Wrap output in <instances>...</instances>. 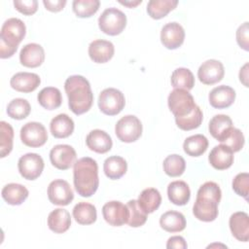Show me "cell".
<instances>
[{"mask_svg": "<svg viewBox=\"0 0 249 249\" xmlns=\"http://www.w3.org/2000/svg\"><path fill=\"white\" fill-rule=\"evenodd\" d=\"M68 106L75 115L88 112L93 103V93L89 81L81 75H72L64 83Z\"/></svg>", "mask_w": 249, "mask_h": 249, "instance_id": "1", "label": "cell"}, {"mask_svg": "<svg viewBox=\"0 0 249 249\" xmlns=\"http://www.w3.org/2000/svg\"><path fill=\"white\" fill-rule=\"evenodd\" d=\"M222 197L219 185L215 182H205L197 191L193 213L202 222H212L218 216V204Z\"/></svg>", "mask_w": 249, "mask_h": 249, "instance_id": "2", "label": "cell"}, {"mask_svg": "<svg viewBox=\"0 0 249 249\" xmlns=\"http://www.w3.org/2000/svg\"><path fill=\"white\" fill-rule=\"evenodd\" d=\"M73 182L78 195L83 197L91 196L99 185L97 162L89 157L79 159L74 163Z\"/></svg>", "mask_w": 249, "mask_h": 249, "instance_id": "3", "label": "cell"}, {"mask_svg": "<svg viewBox=\"0 0 249 249\" xmlns=\"http://www.w3.org/2000/svg\"><path fill=\"white\" fill-rule=\"evenodd\" d=\"M126 25V16L119 9L111 7L103 11L98 18L100 30L110 36H116L123 32Z\"/></svg>", "mask_w": 249, "mask_h": 249, "instance_id": "4", "label": "cell"}, {"mask_svg": "<svg viewBox=\"0 0 249 249\" xmlns=\"http://www.w3.org/2000/svg\"><path fill=\"white\" fill-rule=\"evenodd\" d=\"M125 105L124 93L114 88L103 89L98 96V107L100 111L108 116L118 115Z\"/></svg>", "mask_w": 249, "mask_h": 249, "instance_id": "5", "label": "cell"}, {"mask_svg": "<svg viewBox=\"0 0 249 249\" xmlns=\"http://www.w3.org/2000/svg\"><path fill=\"white\" fill-rule=\"evenodd\" d=\"M115 133L122 142H134L142 134V124L140 120L133 115L124 116L117 122Z\"/></svg>", "mask_w": 249, "mask_h": 249, "instance_id": "6", "label": "cell"}, {"mask_svg": "<svg viewBox=\"0 0 249 249\" xmlns=\"http://www.w3.org/2000/svg\"><path fill=\"white\" fill-rule=\"evenodd\" d=\"M169 110L175 117H183L190 114L196 104L193 95L185 89H174L167 99Z\"/></svg>", "mask_w": 249, "mask_h": 249, "instance_id": "7", "label": "cell"}, {"mask_svg": "<svg viewBox=\"0 0 249 249\" xmlns=\"http://www.w3.org/2000/svg\"><path fill=\"white\" fill-rule=\"evenodd\" d=\"M26 33L24 22L17 18H11L5 20L1 27L0 41L13 48L18 47Z\"/></svg>", "mask_w": 249, "mask_h": 249, "instance_id": "8", "label": "cell"}, {"mask_svg": "<svg viewBox=\"0 0 249 249\" xmlns=\"http://www.w3.org/2000/svg\"><path fill=\"white\" fill-rule=\"evenodd\" d=\"M20 139L24 145L31 148H38L47 142L48 132L41 123L29 122L21 127Z\"/></svg>", "mask_w": 249, "mask_h": 249, "instance_id": "9", "label": "cell"}, {"mask_svg": "<svg viewBox=\"0 0 249 249\" xmlns=\"http://www.w3.org/2000/svg\"><path fill=\"white\" fill-rule=\"evenodd\" d=\"M45 163L41 156L35 153H28L19 158L18 168L20 175L26 180H35L43 172Z\"/></svg>", "mask_w": 249, "mask_h": 249, "instance_id": "10", "label": "cell"}, {"mask_svg": "<svg viewBox=\"0 0 249 249\" xmlns=\"http://www.w3.org/2000/svg\"><path fill=\"white\" fill-rule=\"evenodd\" d=\"M48 197L53 204L65 206L73 200L74 193L67 181L56 179L52 181L48 187Z\"/></svg>", "mask_w": 249, "mask_h": 249, "instance_id": "11", "label": "cell"}, {"mask_svg": "<svg viewBox=\"0 0 249 249\" xmlns=\"http://www.w3.org/2000/svg\"><path fill=\"white\" fill-rule=\"evenodd\" d=\"M104 220L113 227H121L127 223L129 211L126 205L118 200L106 202L102 207Z\"/></svg>", "mask_w": 249, "mask_h": 249, "instance_id": "12", "label": "cell"}, {"mask_svg": "<svg viewBox=\"0 0 249 249\" xmlns=\"http://www.w3.org/2000/svg\"><path fill=\"white\" fill-rule=\"evenodd\" d=\"M76 151L70 145H55L50 152V160L52 164L60 170L69 169L74 165L76 160Z\"/></svg>", "mask_w": 249, "mask_h": 249, "instance_id": "13", "label": "cell"}, {"mask_svg": "<svg viewBox=\"0 0 249 249\" xmlns=\"http://www.w3.org/2000/svg\"><path fill=\"white\" fill-rule=\"evenodd\" d=\"M225 75L224 65L216 59L204 61L197 70V77L204 85H214L220 82Z\"/></svg>", "mask_w": 249, "mask_h": 249, "instance_id": "14", "label": "cell"}, {"mask_svg": "<svg viewBox=\"0 0 249 249\" xmlns=\"http://www.w3.org/2000/svg\"><path fill=\"white\" fill-rule=\"evenodd\" d=\"M185 39V30L178 22H168L161 28L160 41L161 44L168 50L179 48Z\"/></svg>", "mask_w": 249, "mask_h": 249, "instance_id": "15", "label": "cell"}, {"mask_svg": "<svg viewBox=\"0 0 249 249\" xmlns=\"http://www.w3.org/2000/svg\"><path fill=\"white\" fill-rule=\"evenodd\" d=\"M45 60V51L43 47L36 43L25 45L19 53L20 63L29 68L40 66Z\"/></svg>", "mask_w": 249, "mask_h": 249, "instance_id": "16", "label": "cell"}, {"mask_svg": "<svg viewBox=\"0 0 249 249\" xmlns=\"http://www.w3.org/2000/svg\"><path fill=\"white\" fill-rule=\"evenodd\" d=\"M115 53L112 42L107 40H94L89 46V55L95 63H105L109 61Z\"/></svg>", "mask_w": 249, "mask_h": 249, "instance_id": "17", "label": "cell"}, {"mask_svg": "<svg viewBox=\"0 0 249 249\" xmlns=\"http://www.w3.org/2000/svg\"><path fill=\"white\" fill-rule=\"evenodd\" d=\"M209 103L213 108L225 109L230 107L235 99V91L229 86H218L209 93Z\"/></svg>", "mask_w": 249, "mask_h": 249, "instance_id": "18", "label": "cell"}, {"mask_svg": "<svg viewBox=\"0 0 249 249\" xmlns=\"http://www.w3.org/2000/svg\"><path fill=\"white\" fill-rule=\"evenodd\" d=\"M41 79L35 73L18 72L16 73L10 81L11 87L19 92L34 91L40 85Z\"/></svg>", "mask_w": 249, "mask_h": 249, "instance_id": "19", "label": "cell"}, {"mask_svg": "<svg viewBox=\"0 0 249 249\" xmlns=\"http://www.w3.org/2000/svg\"><path fill=\"white\" fill-rule=\"evenodd\" d=\"M209 163L217 170H225L233 163V152L226 145L215 146L208 157Z\"/></svg>", "mask_w": 249, "mask_h": 249, "instance_id": "20", "label": "cell"}, {"mask_svg": "<svg viewBox=\"0 0 249 249\" xmlns=\"http://www.w3.org/2000/svg\"><path fill=\"white\" fill-rule=\"evenodd\" d=\"M86 143L89 150L98 154H105L109 152L113 145L110 135L101 129L91 130L87 135Z\"/></svg>", "mask_w": 249, "mask_h": 249, "instance_id": "21", "label": "cell"}, {"mask_svg": "<svg viewBox=\"0 0 249 249\" xmlns=\"http://www.w3.org/2000/svg\"><path fill=\"white\" fill-rule=\"evenodd\" d=\"M229 225L232 235L237 240L242 242L249 240V216L246 212L233 213L230 218Z\"/></svg>", "mask_w": 249, "mask_h": 249, "instance_id": "22", "label": "cell"}, {"mask_svg": "<svg viewBox=\"0 0 249 249\" xmlns=\"http://www.w3.org/2000/svg\"><path fill=\"white\" fill-rule=\"evenodd\" d=\"M209 132L218 141H224L233 128L231 119L227 115H215L209 122Z\"/></svg>", "mask_w": 249, "mask_h": 249, "instance_id": "23", "label": "cell"}, {"mask_svg": "<svg viewBox=\"0 0 249 249\" xmlns=\"http://www.w3.org/2000/svg\"><path fill=\"white\" fill-rule=\"evenodd\" d=\"M49 229L54 233H63L71 226V217L67 210L56 208L53 210L48 217Z\"/></svg>", "mask_w": 249, "mask_h": 249, "instance_id": "24", "label": "cell"}, {"mask_svg": "<svg viewBox=\"0 0 249 249\" xmlns=\"http://www.w3.org/2000/svg\"><path fill=\"white\" fill-rule=\"evenodd\" d=\"M74 122L66 114H58L50 124V129L55 138H66L74 131Z\"/></svg>", "mask_w": 249, "mask_h": 249, "instance_id": "25", "label": "cell"}, {"mask_svg": "<svg viewBox=\"0 0 249 249\" xmlns=\"http://www.w3.org/2000/svg\"><path fill=\"white\" fill-rule=\"evenodd\" d=\"M168 199L175 205H185L191 197V191L188 184L184 181H173L167 187Z\"/></svg>", "mask_w": 249, "mask_h": 249, "instance_id": "26", "label": "cell"}, {"mask_svg": "<svg viewBox=\"0 0 249 249\" xmlns=\"http://www.w3.org/2000/svg\"><path fill=\"white\" fill-rule=\"evenodd\" d=\"M3 199L11 205H20L28 196V190L20 184L10 183L4 186L1 192Z\"/></svg>", "mask_w": 249, "mask_h": 249, "instance_id": "27", "label": "cell"}, {"mask_svg": "<svg viewBox=\"0 0 249 249\" xmlns=\"http://www.w3.org/2000/svg\"><path fill=\"white\" fill-rule=\"evenodd\" d=\"M138 205L146 213L150 214L156 211L161 203V196L155 188H148L141 192L137 199Z\"/></svg>", "mask_w": 249, "mask_h": 249, "instance_id": "28", "label": "cell"}, {"mask_svg": "<svg viewBox=\"0 0 249 249\" xmlns=\"http://www.w3.org/2000/svg\"><path fill=\"white\" fill-rule=\"evenodd\" d=\"M160 227L168 232H179L186 228L185 216L178 211H167L160 218Z\"/></svg>", "mask_w": 249, "mask_h": 249, "instance_id": "29", "label": "cell"}, {"mask_svg": "<svg viewBox=\"0 0 249 249\" xmlns=\"http://www.w3.org/2000/svg\"><path fill=\"white\" fill-rule=\"evenodd\" d=\"M39 104L47 110H54L62 103L61 92L57 88L47 87L40 90L37 95Z\"/></svg>", "mask_w": 249, "mask_h": 249, "instance_id": "30", "label": "cell"}, {"mask_svg": "<svg viewBox=\"0 0 249 249\" xmlns=\"http://www.w3.org/2000/svg\"><path fill=\"white\" fill-rule=\"evenodd\" d=\"M103 170L109 179L117 180L125 174L127 170V163L124 158L119 156H112L105 160Z\"/></svg>", "mask_w": 249, "mask_h": 249, "instance_id": "31", "label": "cell"}, {"mask_svg": "<svg viewBox=\"0 0 249 249\" xmlns=\"http://www.w3.org/2000/svg\"><path fill=\"white\" fill-rule=\"evenodd\" d=\"M73 217L80 225H91L97 218L96 208L91 203L79 202L73 208Z\"/></svg>", "mask_w": 249, "mask_h": 249, "instance_id": "32", "label": "cell"}, {"mask_svg": "<svg viewBox=\"0 0 249 249\" xmlns=\"http://www.w3.org/2000/svg\"><path fill=\"white\" fill-rule=\"evenodd\" d=\"M178 4L177 0H151L147 5V13L154 19L164 18Z\"/></svg>", "mask_w": 249, "mask_h": 249, "instance_id": "33", "label": "cell"}, {"mask_svg": "<svg viewBox=\"0 0 249 249\" xmlns=\"http://www.w3.org/2000/svg\"><path fill=\"white\" fill-rule=\"evenodd\" d=\"M208 148V140L202 134L192 135L184 141V152L191 157H199L205 153Z\"/></svg>", "mask_w": 249, "mask_h": 249, "instance_id": "34", "label": "cell"}, {"mask_svg": "<svg viewBox=\"0 0 249 249\" xmlns=\"http://www.w3.org/2000/svg\"><path fill=\"white\" fill-rule=\"evenodd\" d=\"M171 85L174 89L190 90L195 86V77L192 71L188 68H177L171 74Z\"/></svg>", "mask_w": 249, "mask_h": 249, "instance_id": "35", "label": "cell"}, {"mask_svg": "<svg viewBox=\"0 0 249 249\" xmlns=\"http://www.w3.org/2000/svg\"><path fill=\"white\" fill-rule=\"evenodd\" d=\"M203 119V114L200 108L196 105L195 109L188 115L183 117H175V122L177 126L182 130H192L197 128Z\"/></svg>", "mask_w": 249, "mask_h": 249, "instance_id": "36", "label": "cell"}, {"mask_svg": "<svg viewBox=\"0 0 249 249\" xmlns=\"http://www.w3.org/2000/svg\"><path fill=\"white\" fill-rule=\"evenodd\" d=\"M163 170L170 177L181 176L186 169V161L180 155L173 154L167 156L163 160Z\"/></svg>", "mask_w": 249, "mask_h": 249, "instance_id": "37", "label": "cell"}, {"mask_svg": "<svg viewBox=\"0 0 249 249\" xmlns=\"http://www.w3.org/2000/svg\"><path fill=\"white\" fill-rule=\"evenodd\" d=\"M14 129L12 125L4 121L0 122V157L5 158L13 149Z\"/></svg>", "mask_w": 249, "mask_h": 249, "instance_id": "38", "label": "cell"}, {"mask_svg": "<svg viewBox=\"0 0 249 249\" xmlns=\"http://www.w3.org/2000/svg\"><path fill=\"white\" fill-rule=\"evenodd\" d=\"M31 111L29 102L23 98L13 99L7 107V114L9 117L15 120L25 119Z\"/></svg>", "mask_w": 249, "mask_h": 249, "instance_id": "39", "label": "cell"}, {"mask_svg": "<svg viewBox=\"0 0 249 249\" xmlns=\"http://www.w3.org/2000/svg\"><path fill=\"white\" fill-rule=\"evenodd\" d=\"M99 0H74L72 8L79 18H89L99 9Z\"/></svg>", "mask_w": 249, "mask_h": 249, "instance_id": "40", "label": "cell"}, {"mask_svg": "<svg viewBox=\"0 0 249 249\" xmlns=\"http://www.w3.org/2000/svg\"><path fill=\"white\" fill-rule=\"evenodd\" d=\"M126 206L129 211V217L127 220L128 226L132 228H138L143 226L147 221V214L140 208L137 200H129Z\"/></svg>", "mask_w": 249, "mask_h": 249, "instance_id": "41", "label": "cell"}, {"mask_svg": "<svg viewBox=\"0 0 249 249\" xmlns=\"http://www.w3.org/2000/svg\"><path fill=\"white\" fill-rule=\"evenodd\" d=\"M223 145L229 147L233 153L240 151L244 145V135L240 129L233 127L228 137L221 142Z\"/></svg>", "mask_w": 249, "mask_h": 249, "instance_id": "42", "label": "cell"}, {"mask_svg": "<svg viewBox=\"0 0 249 249\" xmlns=\"http://www.w3.org/2000/svg\"><path fill=\"white\" fill-rule=\"evenodd\" d=\"M232 190L240 196L248 200L249 174L247 172L238 173L232 180Z\"/></svg>", "mask_w": 249, "mask_h": 249, "instance_id": "43", "label": "cell"}, {"mask_svg": "<svg viewBox=\"0 0 249 249\" xmlns=\"http://www.w3.org/2000/svg\"><path fill=\"white\" fill-rule=\"evenodd\" d=\"M14 6L16 10L25 16H31L37 12L38 9V2L37 0H15Z\"/></svg>", "mask_w": 249, "mask_h": 249, "instance_id": "44", "label": "cell"}, {"mask_svg": "<svg viewBox=\"0 0 249 249\" xmlns=\"http://www.w3.org/2000/svg\"><path fill=\"white\" fill-rule=\"evenodd\" d=\"M248 22H244L240 25L236 31V41L237 44L245 51L249 50V43H248Z\"/></svg>", "mask_w": 249, "mask_h": 249, "instance_id": "45", "label": "cell"}, {"mask_svg": "<svg viewBox=\"0 0 249 249\" xmlns=\"http://www.w3.org/2000/svg\"><path fill=\"white\" fill-rule=\"evenodd\" d=\"M188 247L186 240L184 237L180 235H175L171 236L168 238L167 243H166V248L171 249V248H176V249H186Z\"/></svg>", "mask_w": 249, "mask_h": 249, "instance_id": "46", "label": "cell"}, {"mask_svg": "<svg viewBox=\"0 0 249 249\" xmlns=\"http://www.w3.org/2000/svg\"><path fill=\"white\" fill-rule=\"evenodd\" d=\"M43 4L47 10L55 13V12L61 11L64 8V6L66 5V1L65 0H54V1L44 0Z\"/></svg>", "mask_w": 249, "mask_h": 249, "instance_id": "47", "label": "cell"}, {"mask_svg": "<svg viewBox=\"0 0 249 249\" xmlns=\"http://www.w3.org/2000/svg\"><path fill=\"white\" fill-rule=\"evenodd\" d=\"M239 80L245 86L248 87V63H245L244 66L239 71Z\"/></svg>", "mask_w": 249, "mask_h": 249, "instance_id": "48", "label": "cell"}, {"mask_svg": "<svg viewBox=\"0 0 249 249\" xmlns=\"http://www.w3.org/2000/svg\"><path fill=\"white\" fill-rule=\"evenodd\" d=\"M122 5H124V6H127L129 8H134L136 7L138 4H141L142 3V0H137V1H119Z\"/></svg>", "mask_w": 249, "mask_h": 249, "instance_id": "49", "label": "cell"}]
</instances>
